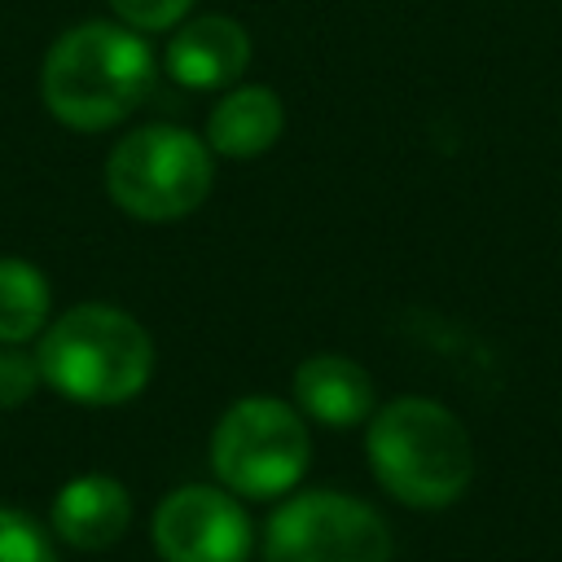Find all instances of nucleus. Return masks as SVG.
<instances>
[{
    "mask_svg": "<svg viewBox=\"0 0 562 562\" xmlns=\"http://www.w3.org/2000/svg\"><path fill=\"white\" fill-rule=\"evenodd\" d=\"M154 53L140 31L119 22H83L53 40L40 70L44 105L75 132L123 123L154 88Z\"/></svg>",
    "mask_w": 562,
    "mask_h": 562,
    "instance_id": "f257e3e1",
    "label": "nucleus"
},
{
    "mask_svg": "<svg viewBox=\"0 0 562 562\" xmlns=\"http://www.w3.org/2000/svg\"><path fill=\"white\" fill-rule=\"evenodd\" d=\"M364 448L378 483L408 509H448L474 479L465 422L430 395H400L373 408Z\"/></svg>",
    "mask_w": 562,
    "mask_h": 562,
    "instance_id": "f03ea898",
    "label": "nucleus"
},
{
    "mask_svg": "<svg viewBox=\"0 0 562 562\" xmlns=\"http://www.w3.org/2000/svg\"><path fill=\"white\" fill-rule=\"evenodd\" d=\"M40 378L88 408L127 404L145 391L154 373V342L136 316L110 303H75L53 325H44L40 347Z\"/></svg>",
    "mask_w": 562,
    "mask_h": 562,
    "instance_id": "7ed1b4c3",
    "label": "nucleus"
},
{
    "mask_svg": "<svg viewBox=\"0 0 562 562\" xmlns=\"http://www.w3.org/2000/svg\"><path fill=\"white\" fill-rule=\"evenodd\" d=\"M215 184L211 145L184 127L149 123L127 132L105 158V193L119 211L167 224L206 202Z\"/></svg>",
    "mask_w": 562,
    "mask_h": 562,
    "instance_id": "20e7f679",
    "label": "nucleus"
},
{
    "mask_svg": "<svg viewBox=\"0 0 562 562\" xmlns=\"http://www.w3.org/2000/svg\"><path fill=\"white\" fill-rule=\"evenodd\" d=\"M312 461L307 422L294 404L272 395H246L228 404L211 435V470L237 496H281L290 492Z\"/></svg>",
    "mask_w": 562,
    "mask_h": 562,
    "instance_id": "39448f33",
    "label": "nucleus"
},
{
    "mask_svg": "<svg viewBox=\"0 0 562 562\" xmlns=\"http://www.w3.org/2000/svg\"><path fill=\"white\" fill-rule=\"evenodd\" d=\"M268 562H391L386 518L347 492H303L268 518Z\"/></svg>",
    "mask_w": 562,
    "mask_h": 562,
    "instance_id": "423d86ee",
    "label": "nucleus"
},
{
    "mask_svg": "<svg viewBox=\"0 0 562 562\" xmlns=\"http://www.w3.org/2000/svg\"><path fill=\"white\" fill-rule=\"evenodd\" d=\"M154 549L162 553V562H246L250 518L237 496L206 483H189L158 501Z\"/></svg>",
    "mask_w": 562,
    "mask_h": 562,
    "instance_id": "0eeeda50",
    "label": "nucleus"
},
{
    "mask_svg": "<svg viewBox=\"0 0 562 562\" xmlns=\"http://www.w3.org/2000/svg\"><path fill=\"white\" fill-rule=\"evenodd\" d=\"M250 61V31L228 13L184 18L167 44V75L189 92L228 88Z\"/></svg>",
    "mask_w": 562,
    "mask_h": 562,
    "instance_id": "6e6552de",
    "label": "nucleus"
},
{
    "mask_svg": "<svg viewBox=\"0 0 562 562\" xmlns=\"http://www.w3.org/2000/svg\"><path fill=\"white\" fill-rule=\"evenodd\" d=\"M132 522V496L110 474H79L53 496V531L79 553H101L123 540Z\"/></svg>",
    "mask_w": 562,
    "mask_h": 562,
    "instance_id": "1a4fd4ad",
    "label": "nucleus"
},
{
    "mask_svg": "<svg viewBox=\"0 0 562 562\" xmlns=\"http://www.w3.org/2000/svg\"><path fill=\"white\" fill-rule=\"evenodd\" d=\"M294 404L325 426H356L373 417V378L351 356H307L294 369Z\"/></svg>",
    "mask_w": 562,
    "mask_h": 562,
    "instance_id": "9d476101",
    "label": "nucleus"
},
{
    "mask_svg": "<svg viewBox=\"0 0 562 562\" xmlns=\"http://www.w3.org/2000/svg\"><path fill=\"white\" fill-rule=\"evenodd\" d=\"M281 127H285L281 97L272 88H263V83H246V88H228L215 101V110L206 119V145L220 158L246 162V158L268 154L277 145Z\"/></svg>",
    "mask_w": 562,
    "mask_h": 562,
    "instance_id": "9b49d317",
    "label": "nucleus"
},
{
    "mask_svg": "<svg viewBox=\"0 0 562 562\" xmlns=\"http://www.w3.org/2000/svg\"><path fill=\"white\" fill-rule=\"evenodd\" d=\"M48 281L35 263L0 255V347H22L48 325Z\"/></svg>",
    "mask_w": 562,
    "mask_h": 562,
    "instance_id": "f8f14e48",
    "label": "nucleus"
},
{
    "mask_svg": "<svg viewBox=\"0 0 562 562\" xmlns=\"http://www.w3.org/2000/svg\"><path fill=\"white\" fill-rule=\"evenodd\" d=\"M0 562H57V549L35 518L0 505Z\"/></svg>",
    "mask_w": 562,
    "mask_h": 562,
    "instance_id": "ddd939ff",
    "label": "nucleus"
},
{
    "mask_svg": "<svg viewBox=\"0 0 562 562\" xmlns=\"http://www.w3.org/2000/svg\"><path fill=\"white\" fill-rule=\"evenodd\" d=\"M110 9L132 31H171L189 18L193 0H110Z\"/></svg>",
    "mask_w": 562,
    "mask_h": 562,
    "instance_id": "4468645a",
    "label": "nucleus"
},
{
    "mask_svg": "<svg viewBox=\"0 0 562 562\" xmlns=\"http://www.w3.org/2000/svg\"><path fill=\"white\" fill-rule=\"evenodd\" d=\"M40 360L22 347H0V408H18L40 386Z\"/></svg>",
    "mask_w": 562,
    "mask_h": 562,
    "instance_id": "2eb2a0df",
    "label": "nucleus"
}]
</instances>
